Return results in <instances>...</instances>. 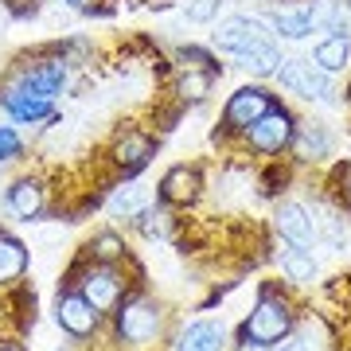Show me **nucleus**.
I'll use <instances>...</instances> for the list:
<instances>
[{"mask_svg": "<svg viewBox=\"0 0 351 351\" xmlns=\"http://www.w3.org/2000/svg\"><path fill=\"white\" fill-rule=\"evenodd\" d=\"M293 328V313H289V301H281L277 293H262L258 304H254L250 320L242 328V343H258V348H269L277 339L289 336Z\"/></svg>", "mask_w": 351, "mask_h": 351, "instance_id": "obj_1", "label": "nucleus"}, {"mask_svg": "<svg viewBox=\"0 0 351 351\" xmlns=\"http://www.w3.org/2000/svg\"><path fill=\"white\" fill-rule=\"evenodd\" d=\"M160 304L149 301V297H133L117 308V336L125 339V343H152V339L160 336Z\"/></svg>", "mask_w": 351, "mask_h": 351, "instance_id": "obj_2", "label": "nucleus"}, {"mask_svg": "<svg viewBox=\"0 0 351 351\" xmlns=\"http://www.w3.org/2000/svg\"><path fill=\"white\" fill-rule=\"evenodd\" d=\"M277 82L289 90V94H297V98H308V101H324L332 94V82L313 59H281L277 66Z\"/></svg>", "mask_w": 351, "mask_h": 351, "instance_id": "obj_3", "label": "nucleus"}, {"mask_svg": "<svg viewBox=\"0 0 351 351\" xmlns=\"http://www.w3.org/2000/svg\"><path fill=\"white\" fill-rule=\"evenodd\" d=\"M274 110V94L265 86H242L230 94V101H226L223 110V125L230 129V133H246V129L258 121V117H265V113Z\"/></svg>", "mask_w": 351, "mask_h": 351, "instance_id": "obj_4", "label": "nucleus"}, {"mask_svg": "<svg viewBox=\"0 0 351 351\" xmlns=\"http://www.w3.org/2000/svg\"><path fill=\"white\" fill-rule=\"evenodd\" d=\"M289 141H293V117L277 106L246 129V145L262 156H277L281 149H289Z\"/></svg>", "mask_w": 351, "mask_h": 351, "instance_id": "obj_5", "label": "nucleus"}, {"mask_svg": "<svg viewBox=\"0 0 351 351\" xmlns=\"http://www.w3.org/2000/svg\"><path fill=\"white\" fill-rule=\"evenodd\" d=\"M274 230L297 250H313L316 246V219L301 203H281L274 211Z\"/></svg>", "mask_w": 351, "mask_h": 351, "instance_id": "obj_6", "label": "nucleus"}, {"mask_svg": "<svg viewBox=\"0 0 351 351\" xmlns=\"http://www.w3.org/2000/svg\"><path fill=\"white\" fill-rule=\"evenodd\" d=\"M66 78V63L63 59H47V63L32 66V71H24L20 75V82H16L8 94H27V98H47L55 101V94H59V86H63Z\"/></svg>", "mask_w": 351, "mask_h": 351, "instance_id": "obj_7", "label": "nucleus"}, {"mask_svg": "<svg viewBox=\"0 0 351 351\" xmlns=\"http://www.w3.org/2000/svg\"><path fill=\"white\" fill-rule=\"evenodd\" d=\"M262 39H269V36L262 32V24H258L254 16H230V20H223L219 32H215V47L226 51V55H242V51H250L254 43H262Z\"/></svg>", "mask_w": 351, "mask_h": 351, "instance_id": "obj_8", "label": "nucleus"}, {"mask_svg": "<svg viewBox=\"0 0 351 351\" xmlns=\"http://www.w3.org/2000/svg\"><path fill=\"white\" fill-rule=\"evenodd\" d=\"M55 320H59V328L63 332H71V336H90L94 328H98V308L82 297V293H63L59 297V304H55Z\"/></svg>", "mask_w": 351, "mask_h": 351, "instance_id": "obj_9", "label": "nucleus"}, {"mask_svg": "<svg viewBox=\"0 0 351 351\" xmlns=\"http://www.w3.org/2000/svg\"><path fill=\"white\" fill-rule=\"evenodd\" d=\"M121 277L113 274L110 265H101V269H90L86 277H82V297H86L98 313H110L113 304L121 301Z\"/></svg>", "mask_w": 351, "mask_h": 351, "instance_id": "obj_10", "label": "nucleus"}, {"mask_svg": "<svg viewBox=\"0 0 351 351\" xmlns=\"http://www.w3.org/2000/svg\"><path fill=\"white\" fill-rule=\"evenodd\" d=\"M289 149H293L297 160L316 164V160H324L328 152H332V137L324 133V125L304 121V125H293V141H289Z\"/></svg>", "mask_w": 351, "mask_h": 351, "instance_id": "obj_11", "label": "nucleus"}, {"mask_svg": "<svg viewBox=\"0 0 351 351\" xmlns=\"http://www.w3.org/2000/svg\"><path fill=\"white\" fill-rule=\"evenodd\" d=\"M195 195H199V172H195V168H188V164H176L172 172H164V180H160V199L164 203L188 207Z\"/></svg>", "mask_w": 351, "mask_h": 351, "instance_id": "obj_12", "label": "nucleus"}, {"mask_svg": "<svg viewBox=\"0 0 351 351\" xmlns=\"http://www.w3.org/2000/svg\"><path fill=\"white\" fill-rule=\"evenodd\" d=\"M152 152H156L152 137L129 129L125 137H117V145H113V160H117V168H125V172H141V168L152 160Z\"/></svg>", "mask_w": 351, "mask_h": 351, "instance_id": "obj_13", "label": "nucleus"}, {"mask_svg": "<svg viewBox=\"0 0 351 351\" xmlns=\"http://www.w3.org/2000/svg\"><path fill=\"white\" fill-rule=\"evenodd\" d=\"M226 348V332L223 324H215V320H195L180 332V343L176 351H223Z\"/></svg>", "mask_w": 351, "mask_h": 351, "instance_id": "obj_14", "label": "nucleus"}, {"mask_svg": "<svg viewBox=\"0 0 351 351\" xmlns=\"http://www.w3.org/2000/svg\"><path fill=\"white\" fill-rule=\"evenodd\" d=\"M43 203H47V195H43V184L39 180H16L12 188H8V207H12L16 219H39V211H43Z\"/></svg>", "mask_w": 351, "mask_h": 351, "instance_id": "obj_15", "label": "nucleus"}, {"mask_svg": "<svg viewBox=\"0 0 351 351\" xmlns=\"http://www.w3.org/2000/svg\"><path fill=\"white\" fill-rule=\"evenodd\" d=\"M313 63L324 71V75H336V71H348L351 66V39L348 36H324L313 47Z\"/></svg>", "mask_w": 351, "mask_h": 351, "instance_id": "obj_16", "label": "nucleus"}, {"mask_svg": "<svg viewBox=\"0 0 351 351\" xmlns=\"http://www.w3.org/2000/svg\"><path fill=\"white\" fill-rule=\"evenodd\" d=\"M239 63L246 66L254 78H269V75H277V66H281V47H277L274 39H262V43H254L250 51H242Z\"/></svg>", "mask_w": 351, "mask_h": 351, "instance_id": "obj_17", "label": "nucleus"}, {"mask_svg": "<svg viewBox=\"0 0 351 351\" xmlns=\"http://www.w3.org/2000/svg\"><path fill=\"white\" fill-rule=\"evenodd\" d=\"M27 269V250L24 242H16L12 234H0V285H8Z\"/></svg>", "mask_w": 351, "mask_h": 351, "instance_id": "obj_18", "label": "nucleus"}, {"mask_svg": "<svg viewBox=\"0 0 351 351\" xmlns=\"http://www.w3.org/2000/svg\"><path fill=\"white\" fill-rule=\"evenodd\" d=\"M4 106H8V113H12L16 121H24V125H32V121H43V117H51V101H47V98H27V94H4Z\"/></svg>", "mask_w": 351, "mask_h": 351, "instance_id": "obj_19", "label": "nucleus"}, {"mask_svg": "<svg viewBox=\"0 0 351 351\" xmlns=\"http://www.w3.org/2000/svg\"><path fill=\"white\" fill-rule=\"evenodd\" d=\"M281 269H285V277L289 281H297V285H313L316 274H320L316 262H313V250H297V246L281 258Z\"/></svg>", "mask_w": 351, "mask_h": 351, "instance_id": "obj_20", "label": "nucleus"}, {"mask_svg": "<svg viewBox=\"0 0 351 351\" xmlns=\"http://www.w3.org/2000/svg\"><path fill=\"white\" fill-rule=\"evenodd\" d=\"M211 86H215V71H184L180 82H176V90H180L184 101H203L211 94Z\"/></svg>", "mask_w": 351, "mask_h": 351, "instance_id": "obj_21", "label": "nucleus"}, {"mask_svg": "<svg viewBox=\"0 0 351 351\" xmlns=\"http://www.w3.org/2000/svg\"><path fill=\"white\" fill-rule=\"evenodd\" d=\"M145 207H149V191L137 188V184L121 188V191H117V195L110 199V211H113V215H125V219H137Z\"/></svg>", "mask_w": 351, "mask_h": 351, "instance_id": "obj_22", "label": "nucleus"}, {"mask_svg": "<svg viewBox=\"0 0 351 351\" xmlns=\"http://www.w3.org/2000/svg\"><path fill=\"white\" fill-rule=\"evenodd\" d=\"M90 250H94V258H98L101 265H110V262H117V258L125 254V242L117 239L113 230H106V234H98V239L90 242Z\"/></svg>", "mask_w": 351, "mask_h": 351, "instance_id": "obj_23", "label": "nucleus"}, {"mask_svg": "<svg viewBox=\"0 0 351 351\" xmlns=\"http://www.w3.org/2000/svg\"><path fill=\"white\" fill-rule=\"evenodd\" d=\"M137 219H141V230H145L149 239H168V234H172V223H168L172 215L168 211H149V207H145Z\"/></svg>", "mask_w": 351, "mask_h": 351, "instance_id": "obj_24", "label": "nucleus"}, {"mask_svg": "<svg viewBox=\"0 0 351 351\" xmlns=\"http://www.w3.org/2000/svg\"><path fill=\"white\" fill-rule=\"evenodd\" d=\"M219 4H223V0H184V12H188V20H195V24H211L215 16H219Z\"/></svg>", "mask_w": 351, "mask_h": 351, "instance_id": "obj_25", "label": "nucleus"}, {"mask_svg": "<svg viewBox=\"0 0 351 351\" xmlns=\"http://www.w3.org/2000/svg\"><path fill=\"white\" fill-rule=\"evenodd\" d=\"M176 59H180V66H184V71H215L211 55H207V51H199V47H180V51H176Z\"/></svg>", "mask_w": 351, "mask_h": 351, "instance_id": "obj_26", "label": "nucleus"}, {"mask_svg": "<svg viewBox=\"0 0 351 351\" xmlns=\"http://www.w3.org/2000/svg\"><path fill=\"white\" fill-rule=\"evenodd\" d=\"M20 137H16V129H0V164H8V160H16L20 156Z\"/></svg>", "mask_w": 351, "mask_h": 351, "instance_id": "obj_27", "label": "nucleus"}, {"mask_svg": "<svg viewBox=\"0 0 351 351\" xmlns=\"http://www.w3.org/2000/svg\"><path fill=\"white\" fill-rule=\"evenodd\" d=\"M265 351H313V348H308V343H304V339H277V343H269V348H265Z\"/></svg>", "mask_w": 351, "mask_h": 351, "instance_id": "obj_28", "label": "nucleus"}, {"mask_svg": "<svg viewBox=\"0 0 351 351\" xmlns=\"http://www.w3.org/2000/svg\"><path fill=\"white\" fill-rule=\"evenodd\" d=\"M66 4H71V8H82V4H86V0H66Z\"/></svg>", "mask_w": 351, "mask_h": 351, "instance_id": "obj_29", "label": "nucleus"}, {"mask_svg": "<svg viewBox=\"0 0 351 351\" xmlns=\"http://www.w3.org/2000/svg\"><path fill=\"white\" fill-rule=\"evenodd\" d=\"M0 351H16V348H0Z\"/></svg>", "mask_w": 351, "mask_h": 351, "instance_id": "obj_30", "label": "nucleus"}]
</instances>
